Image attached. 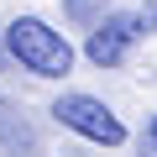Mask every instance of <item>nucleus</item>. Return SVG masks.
I'll return each mask as SVG.
<instances>
[{
    "instance_id": "f03ea898",
    "label": "nucleus",
    "mask_w": 157,
    "mask_h": 157,
    "mask_svg": "<svg viewBox=\"0 0 157 157\" xmlns=\"http://www.w3.org/2000/svg\"><path fill=\"white\" fill-rule=\"evenodd\" d=\"M52 121L68 126L73 136L94 141V147H121V141H126V121H121L105 100H94V94H58V100H52Z\"/></svg>"
},
{
    "instance_id": "20e7f679",
    "label": "nucleus",
    "mask_w": 157,
    "mask_h": 157,
    "mask_svg": "<svg viewBox=\"0 0 157 157\" xmlns=\"http://www.w3.org/2000/svg\"><path fill=\"white\" fill-rule=\"evenodd\" d=\"M0 147L6 152H37V136H32V126L21 121V110L11 100H0Z\"/></svg>"
},
{
    "instance_id": "f257e3e1",
    "label": "nucleus",
    "mask_w": 157,
    "mask_h": 157,
    "mask_svg": "<svg viewBox=\"0 0 157 157\" xmlns=\"http://www.w3.org/2000/svg\"><path fill=\"white\" fill-rule=\"evenodd\" d=\"M6 52L37 78H63L73 68V42L58 26H47L42 16H16L6 26Z\"/></svg>"
},
{
    "instance_id": "39448f33",
    "label": "nucleus",
    "mask_w": 157,
    "mask_h": 157,
    "mask_svg": "<svg viewBox=\"0 0 157 157\" xmlns=\"http://www.w3.org/2000/svg\"><path fill=\"white\" fill-rule=\"evenodd\" d=\"M141 152H147V157H157V115H152V121H147V131H141Z\"/></svg>"
},
{
    "instance_id": "7ed1b4c3",
    "label": "nucleus",
    "mask_w": 157,
    "mask_h": 157,
    "mask_svg": "<svg viewBox=\"0 0 157 157\" xmlns=\"http://www.w3.org/2000/svg\"><path fill=\"white\" fill-rule=\"evenodd\" d=\"M136 42H141V16H131V11H110L105 21H94L89 42H84V58H89L94 68H121L126 52H131Z\"/></svg>"
}]
</instances>
